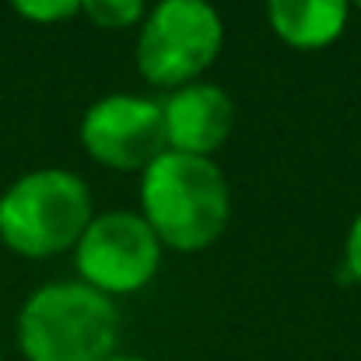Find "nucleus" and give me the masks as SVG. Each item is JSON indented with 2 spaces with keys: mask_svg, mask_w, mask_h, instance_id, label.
Returning <instances> with one entry per match:
<instances>
[{
  "mask_svg": "<svg viewBox=\"0 0 361 361\" xmlns=\"http://www.w3.org/2000/svg\"><path fill=\"white\" fill-rule=\"evenodd\" d=\"M221 42L225 25L207 0H158L140 21L133 60L151 88L176 92L200 81L218 60Z\"/></svg>",
  "mask_w": 361,
  "mask_h": 361,
  "instance_id": "nucleus-4",
  "label": "nucleus"
},
{
  "mask_svg": "<svg viewBox=\"0 0 361 361\" xmlns=\"http://www.w3.org/2000/svg\"><path fill=\"white\" fill-rule=\"evenodd\" d=\"M14 14H21L32 25H60L81 11V0H7Z\"/></svg>",
  "mask_w": 361,
  "mask_h": 361,
  "instance_id": "nucleus-10",
  "label": "nucleus"
},
{
  "mask_svg": "<svg viewBox=\"0 0 361 361\" xmlns=\"http://www.w3.org/2000/svg\"><path fill=\"white\" fill-rule=\"evenodd\" d=\"M92 218V190L71 169L25 172L0 193V242L25 259L74 249Z\"/></svg>",
  "mask_w": 361,
  "mask_h": 361,
  "instance_id": "nucleus-3",
  "label": "nucleus"
},
{
  "mask_svg": "<svg viewBox=\"0 0 361 361\" xmlns=\"http://www.w3.org/2000/svg\"><path fill=\"white\" fill-rule=\"evenodd\" d=\"M344 267H348V277L355 284H361V211L358 218L351 221L348 239H344Z\"/></svg>",
  "mask_w": 361,
  "mask_h": 361,
  "instance_id": "nucleus-11",
  "label": "nucleus"
},
{
  "mask_svg": "<svg viewBox=\"0 0 361 361\" xmlns=\"http://www.w3.org/2000/svg\"><path fill=\"white\" fill-rule=\"evenodd\" d=\"M348 4H351V7H361V0H348Z\"/></svg>",
  "mask_w": 361,
  "mask_h": 361,
  "instance_id": "nucleus-13",
  "label": "nucleus"
},
{
  "mask_svg": "<svg viewBox=\"0 0 361 361\" xmlns=\"http://www.w3.org/2000/svg\"><path fill=\"white\" fill-rule=\"evenodd\" d=\"M161 123H165V147L179 154L211 158L232 133L235 123V102L221 85L193 81L161 102Z\"/></svg>",
  "mask_w": 361,
  "mask_h": 361,
  "instance_id": "nucleus-7",
  "label": "nucleus"
},
{
  "mask_svg": "<svg viewBox=\"0 0 361 361\" xmlns=\"http://www.w3.org/2000/svg\"><path fill=\"white\" fill-rule=\"evenodd\" d=\"M81 14H88L99 28H130L144 21L147 0H81Z\"/></svg>",
  "mask_w": 361,
  "mask_h": 361,
  "instance_id": "nucleus-9",
  "label": "nucleus"
},
{
  "mask_svg": "<svg viewBox=\"0 0 361 361\" xmlns=\"http://www.w3.org/2000/svg\"><path fill=\"white\" fill-rule=\"evenodd\" d=\"M120 309L85 281H49L18 312L25 361H106L116 355Z\"/></svg>",
  "mask_w": 361,
  "mask_h": 361,
  "instance_id": "nucleus-2",
  "label": "nucleus"
},
{
  "mask_svg": "<svg viewBox=\"0 0 361 361\" xmlns=\"http://www.w3.org/2000/svg\"><path fill=\"white\" fill-rule=\"evenodd\" d=\"M78 137L88 158L116 172H144L158 154L169 151L161 102L140 95H106L92 102Z\"/></svg>",
  "mask_w": 361,
  "mask_h": 361,
  "instance_id": "nucleus-6",
  "label": "nucleus"
},
{
  "mask_svg": "<svg viewBox=\"0 0 361 361\" xmlns=\"http://www.w3.org/2000/svg\"><path fill=\"white\" fill-rule=\"evenodd\" d=\"M106 361H147V358H137V355H109Z\"/></svg>",
  "mask_w": 361,
  "mask_h": 361,
  "instance_id": "nucleus-12",
  "label": "nucleus"
},
{
  "mask_svg": "<svg viewBox=\"0 0 361 361\" xmlns=\"http://www.w3.org/2000/svg\"><path fill=\"white\" fill-rule=\"evenodd\" d=\"M78 281L102 291L106 298L137 295L147 288L161 267V242L147 221L133 211H106L88 221L74 245Z\"/></svg>",
  "mask_w": 361,
  "mask_h": 361,
  "instance_id": "nucleus-5",
  "label": "nucleus"
},
{
  "mask_svg": "<svg viewBox=\"0 0 361 361\" xmlns=\"http://www.w3.org/2000/svg\"><path fill=\"white\" fill-rule=\"evenodd\" d=\"M0 361H4V351H0Z\"/></svg>",
  "mask_w": 361,
  "mask_h": 361,
  "instance_id": "nucleus-14",
  "label": "nucleus"
},
{
  "mask_svg": "<svg viewBox=\"0 0 361 361\" xmlns=\"http://www.w3.org/2000/svg\"><path fill=\"white\" fill-rule=\"evenodd\" d=\"M348 0H267V21L274 35L302 53L334 46L348 28Z\"/></svg>",
  "mask_w": 361,
  "mask_h": 361,
  "instance_id": "nucleus-8",
  "label": "nucleus"
},
{
  "mask_svg": "<svg viewBox=\"0 0 361 361\" xmlns=\"http://www.w3.org/2000/svg\"><path fill=\"white\" fill-rule=\"evenodd\" d=\"M232 197L214 158L165 151L140 172V218L161 249L200 252L228 228Z\"/></svg>",
  "mask_w": 361,
  "mask_h": 361,
  "instance_id": "nucleus-1",
  "label": "nucleus"
}]
</instances>
